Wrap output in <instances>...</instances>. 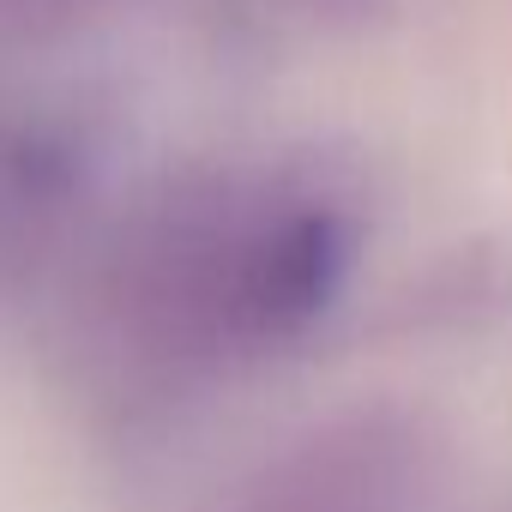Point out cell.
Returning <instances> with one entry per match:
<instances>
[{"instance_id": "obj_2", "label": "cell", "mask_w": 512, "mask_h": 512, "mask_svg": "<svg viewBox=\"0 0 512 512\" xmlns=\"http://www.w3.org/2000/svg\"><path fill=\"white\" fill-rule=\"evenodd\" d=\"M73 139L43 115L0 109V278L31 260L73 199Z\"/></svg>"}, {"instance_id": "obj_3", "label": "cell", "mask_w": 512, "mask_h": 512, "mask_svg": "<svg viewBox=\"0 0 512 512\" xmlns=\"http://www.w3.org/2000/svg\"><path fill=\"white\" fill-rule=\"evenodd\" d=\"M253 512H392L386 464L368 452V434L350 446H314L266 488Z\"/></svg>"}, {"instance_id": "obj_1", "label": "cell", "mask_w": 512, "mask_h": 512, "mask_svg": "<svg viewBox=\"0 0 512 512\" xmlns=\"http://www.w3.org/2000/svg\"><path fill=\"white\" fill-rule=\"evenodd\" d=\"M344 205L284 169H217L157 193L115 247V308L169 356L296 338L350 272Z\"/></svg>"}]
</instances>
